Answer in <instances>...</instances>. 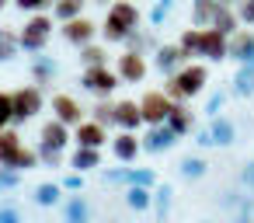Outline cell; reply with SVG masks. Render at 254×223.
<instances>
[{
	"instance_id": "obj_1",
	"label": "cell",
	"mask_w": 254,
	"mask_h": 223,
	"mask_svg": "<svg viewBox=\"0 0 254 223\" xmlns=\"http://www.w3.org/2000/svg\"><path fill=\"white\" fill-rule=\"evenodd\" d=\"M139 28V7L132 0H115L105 14V42H126L132 32Z\"/></svg>"
},
{
	"instance_id": "obj_2",
	"label": "cell",
	"mask_w": 254,
	"mask_h": 223,
	"mask_svg": "<svg viewBox=\"0 0 254 223\" xmlns=\"http://www.w3.org/2000/svg\"><path fill=\"white\" fill-rule=\"evenodd\" d=\"M205 80H209V70L202 63H185L174 77H167V91L164 94L171 101H185V98H195L205 87Z\"/></svg>"
},
{
	"instance_id": "obj_3",
	"label": "cell",
	"mask_w": 254,
	"mask_h": 223,
	"mask_svg": "<svg viewBox=\"0 0 254 223\" xmlns=\"http://www.w3.org/2000/svg\"><path fill=\"white\" fill-rule=\"evenodd\" d=\"M49 32H53V18H49V14H32L28 25H25L21 35H18V42H21V49H28V53H42L46 42H49Z\"/></svg>"
},
{
	"instance_id": "obj_4",
	"label": "cell",
	"mask_w": 254,
	"mask_h": 223,
	"mask_svg": "<svg viewBox=\"0 0 254 223\" xmlns=\"http://www.w3.org/2000/svg\"><path fill=\"white\" fill-rule=\"evenodd\" d=\"M80 84H84V91H91V94H98V98H108V94L122 84V77H119L115 70H108V67H91V70L80 74Z\"/></svg>"
},
{
	"instance_id": "obj_5",
	"label": "cell",
	"mask_w": 254,
	"mask_h": 223,
	"mask_svg": "<svg viewBox=\"0 0 254 223\" xmlns=\"http://www.w3.org/2000/svg\"><path fill=\"white\" fill-rule=\"evenodd\" d=\"M139 108H143V122L146 126H164L167 115H171V108H174V101L164 91H146L139 98Z\"/></svg>"
},
{
	"instance_id": "obj_6",
	"label": "cell",
	"mask_w": 254,
	"mask_h": 223,
	"mask_svg": "<svg viewBox=\"0 0 254 223\" xmlns=\"http://www.w3.org/2000/svg\"><path fill=\"white\" fill-rule=\"evenodd\" d=\"M11 101H14V122H28L35 112H42V87H21V91H14L11 94Z\"/></svg>"
},
{
	"instance_id": "obj_7",
	"label": "cell",
	"mask_w": 254,
	"mask_h": 223,
	"mask_svg": "<svg viewBox=\"0 0 254 223\" xmlns=\"http://www.w3.org/2000/svg\"><path fill=\"white\" fill-rule=\"evenodd\" d=\"M185 63H188V56H185V49H181L178 42H174V46H160L157 56H153V67H157V74H164V77H174Z\"/></svg>"
},
{
	"instance_id": "obj_8",
	"label": "cell",
	"mask_w": 254,
	"mask_h": 223,
	"mask_svg": "<svg viewBox=\"0 0 254 223\" xmlns=\"http://www.w3.org/2000/svg\"><path fill=\"white\" fill-rule=\"evenodd\" d=\"M94 35H98V25H94V21H87V18H73V21H66V25H63V39H66L70 46H77V49L91 46V42H94Z\"/></svg>"
},
{
	"instance_id": "obj_9",
	"label": "cell",
	"mask_w": 254,
	"mask_h": 223,
	"mask_svg": "<svg viewBox=\"0 0 254 223\" xmlns=\"http://www.w3.org/2000/svg\"><path fill=\"white\" fill-rule=\"evenodd\" d=\"M198 56H205V60H212V63L226 60V56H230V35L216 32V28H202V53H198Z\"/></svg>"
},
{
	"instance_id": "obj_10",
	"label": "cell",
	"mask_w": 254,
	"mask_h": 223,
	"mask_svg": "<svg viewBox=\"0 0 254 223\" xmlns=\"http://www.w3.org/2000/svg\"><path fill=\"white\" fill-rule=\"evenodd\" d=\"M178 140H181V136H178L167 122H164V126H150V133L143 136V150H146V153H164V150H171Z\"/></svg>"
},
{
	"instance_id": "obj_11",
	"label": "cell",
	"mask_w": 254,
	"mask_h": 223,
	"mask_svg": "<svg viewBox=\"0 0 254 223\" xmlns=\"http://www.w3.org/2000/svg\"><path fill=\"white\" fill-rule=\"evenodd\" d=\"M230 56L240 63V67H254V32L240 28L230 35Z\"/></svg>"
},
{
	"instance_id": "obj_12",
	"label": "cell",
	"mask_w": 254,
	"mask_h": 223,
	"mask_svg": "<svg viewBox=\"0 0 254 223\" xmlns=\"http://www.w3.org/2000/svg\"><path fill=\"white\" fill-rule=\"evenodd\" d=\"M115 126H122V133H136L139 126H143V108H139V101H119L115 105Z\"/></svg>"
},
{
	"instance_id": "obj_13",
	"label": "cell",
	"mask_w": 254,
	"mask_h": 223,
	"mask_svg": "<svg viewBox=\"0 0 254 223\" xmlns=\"http://www.w3.org/2000/svg\"><path fill=\"white\" fill-rule=\"evenodd\" d=\"M66 143H70V126H63L60 119H49L46 126H42V140H39V147H49V150H66Z\"/></svg>"
},
{
	"instance_id": "obj_14",
	"label": "cell",
	"mask_w": 254,
	"mask_h": 223,
	"mask_svg": "<svg viewBox=\"0 0 254 223\" xmlns=\"http://www.w3.org/2000/svg\"><path fill=\"white\" fill-rule=\"evenodd\" d=\"M139 150H143V140H139L136 133H119V136L112 140V153H115L122 164H132V160L139 157Z\"/></svg>"
},
{
	"instance_id": "obj_15",
	"label": "cell",
	"mask_w": 254,
	"mask_h": 223,
	"mask_svg": "<svg viewBox=\"0 0 254 223\" xmlns=\"http://www.w3.org/2000/svg\"><path fill=\"white\" fill-rule=\"evenodd\" d=\"M63 223H91V202L80 192L63 199Z\"/></svg>"
},
{
	"instance_id": "obj_16",
	"label": "cell",
	"mask_w": 254,
	"mask_h": 223,
	"mask_svg": "<svg viewBox=\"0 0 254 223\" xmlns=\"http://www.w3.org/2000/svg\"><path fill=\"white\" fill-rule=\"evenodd\" d=\"M119 77L129 80V84H139V80L146 77V60H143V53H126V56H119Z\"/></svg>"
},
{
	"instance_id": "obj_17",
	"label": "cell",
	"mask_w": 254,
	"mask_h": 223,
	"mask_svg": "<svg viewBox=\"0 0 254 223\" xmlns=\"http://www.w3.org/2000/svg\"><path fill=\"white\" fill-rule=\"evenodd\" d=\"M105 140H108V133H105V126H98L94 119H91V122H80V126H77V147H91V150H101V147H105Z\"/></svg>"
},
{
	"instance_id": "obj_18",
	"label": "cell",
	"mask_w": 254,
	"mask_h": 223,
	"mask_svg": "<svg viewBox=\"0 0 254 223\" xmlns=\"http://www.w3.org/2000/svg\"><path fill=\"white\" fill-rule=\"evenodd\" d=\"M53 112L63 126H80V105L70 98V94H56L53 98Z\"/></svg>"
},
{
	"instance_id": "obj_19",
	"label": "cell",
	"mask_w": 254,
	"mask_h": 223,
	"mask_svg": "<svg viewBox=\"0 0 254 223\" xmlns=\"http://www.w3.org/2000/svg\"><path fill=\"white\" fill-rule=\"evenodd\" d=\"M209 133H212V143H216V147H233V140H237V126H233L226 115L209 119Z\"/></svg>"
},
{
	"instance_id": "obj_20",
	"label": "cell",
	"mask_w": 254,
	"mask_h": 223,
	"mask_svg": "<svg viewBox=\"0 0 254 223\" xmlns=\"http://www.w3.org/2000/svg\"><path fill=\"white\" fill-rule=\"evenodd\" d=\"M237 11L230 7V4H223V0H219V7H216V14H212V25L209 28H216V32H223V35H233V32H240L237 28Z\"/></svg>"
},
{
	"instance_id": "obj_21",
	"label": "cell",
	"mask_w": 254,
	"mask_h": 223,
	"mask_svg": "<svg viewBox=\"0 0 254 223\" xmlns=\"http://www.w3.org/2000/svg\"><path fill=\"white\" fill-rule=\"evenodd\" d=\"M56 60L53 56H46V53H35L32 56V77H35V84H49L53 77H56Z\"/></svg>"
},
{
	"instance_id": "obj_22",
	"label": "cell",
	"mask_w": 254,
	"mask_h": 223,
	"mask_svg": "<svg viewBox=\"0 0 254 223\" xmlns=\"http://www.w3.org/2000/svg\"><path fill=\"white\" fill-rule=\"evenodd\" d=\"M205 171H209V160L198 157V153L181 157V164H178V174H181L185 181H198V178H205Z\"/></svg>"
},
{
	"instance_id": "obj_23",
	"label": "cell",
	"mask_w": 254,
	"mask_h": 223,
	"mask_svg": "<svg viewBox=\"0 0 254 223\" xmlns=\"http://www.w3.org/2000/svg\"><path fill=\"white\" fill-rule=\"evenodd\" d=\"M63 192H66L63 185H56V181H42V185L35 188L32 202L42 206V209H46V206H60V202H63Z\"/></svg>"
},
{
	"instance_id": "obj_24",
	"label": "cell",
	"mask_w": 254,
	"mask_h": 223,
	"mask_svg": "<svg viewBox=\"0 0 254 223\" xmlns=\"http://www.w3.org/2000/svg\"><path fill=\"white\" fill-rule=\"evenodd\" d=\"M167 126H171L178 136H188V133L195 129V119H191V112H188L185 105L174 101V108H171V115H167Z\"/></svg>"
},
{
	"instance_id": "obj_25",
	"label": "cell",
	"mask_w": 254,
	"mask_h": 223,
	"mask_svg": "<svg viewBox=\"0 0 254 223\" xmlns=\"http://www.w3.org/2000/svg\"><path fill=\"white\" fill-rule=\"evenodd\" d=\"M70 167L73 171H91V167H101V150H91V147H77L73 157H70Z\"/></svg>"
},
{
	"instance_id": "obj_26",
	"label": "cell",
	"mask_w": 254,
	"mask_h": 223,
	"mask_svg": "<svg viewBox=\"0 0 254 223\" xmlns=\"http://www.w3.org/2000/svg\"><path fill=\"white\" fill-rule=\"evenodd\" d=\"M219 206H223V209H233V213H251V216H254V199H251V195H244V192H237V188L223 192Z\"/></svg>"
},
{
	"instance_id": "obj_27",
	"label": "cell",
	"mask_w": 254,
	"mask_h": 223,
	"mask_svg": "<svg viewBox=\"0 0 254 223\" xmlns=\"http://www.w3.org/2000/svg\"><path fill=\"white\" fill-rule=\"evenodd\" d=\"M18 153H21V140L4 129V133H0V167H11Z\"/></svg>"
},
{
	"instance_id": "obj_28",
	"label": "cell",
	"mask_w": 254,
	"mask_h": 223,
	"mask_svg": "<svg viewBox=\"0 0 254 223\" xmlns=\"http://www.w3.org/2000/svg\"><path fill=\"white\" fill-rule=\"evenodd\" d=\"M126 206H129L132 213L153 209V188H126Z\"/></svg>"
},
{
	"instance_id": "obj_29",
	"label": "cell",
	"mask_w": 254,
	"mask_h": 223,
	"mask_svg": "<svg viewBox=\"0 0 254 223\" xmlns=\"http://www.w3.org/2000/svg\"><path fill=\"white\" fill-rule=\"evenodd\" d=\"M216 7H219V0H195V7H191V25H195V28H209Z\"/></svg>"
},
{
	"instance_id": "obj_30",
	"label": "cell",
	"mask_w": 254,
	"mask_h": 223,
	"mask_svg": "<svg viewBox=\"0 0 254 223\" xmlns=\"http://www.w3.org/2000/svg\"><path fill=\"white\" fill-rule=\"evenodd\" d=\"M171 202H174V188H171V185H160V188L153 192V213H157L160 223L171 216Z\"/></svg>"
},
{
	"instance_id": "obj_31",
	"label": "cell",
	"mask_w": 254,
	"mask_h": 223,
	"mask_svg": "<svg viewBox=\"0 0 254 223\" xmlns=\"http://www.w3.org/2000/svg\"><path fill=\"white\" fill-rule=\"evenodd\" d=\"M84 4L87 0H56L53 4V14L66 25V21H73V18H80V11H84Z\"/></svg>"
},
{
	"instance_id": "obj_32",
	"label": "cell",
	"mask_w": 254,
	"mask_h": 223,
	"mask_svg": "<svg viewBox=\"0 0 254 223\" xmlns=\"http://www.w3.org/2000/svg\"><path fill=\"white\" fill-rule=\"evenodd\" d=\"M157 185V174L150 167H129L126 174V188H153Z\"/></svg>"
},
{
	"instance_id": "obj_33",
	"label": "cell",
	"mask_w": 254,
	"mask_h": 223,
	"mask_svg": "<svg viewBox=\"0 0 254 223\" xmlns=\"http://www.w3.org/2000/svg\"><path fill=\"white\" fill-rule=\"evenodd\" d=\"M233 94H240V98L254 94V67H240L233 74Z\"/></svg>"
},
{
	"instance_id": "obj_34",
	"label": "cell",
	"mask_w": 254,
	"mask_h": 223,
	"mask_svg": "<svg viewBox=\"0 0 254 223\" xmlns=\"http://www.w3.org/2000/svg\"><path fill=\"white\" fill-rule=\"evenodd\" d=\"M178 46L185 49V56L202 53V28H185V32H181V39H178Z\"/></svg>"
},
{
	"instance_id": "obj_35",
	"label": "cell",
	"mask_w": 254,
	"mask_h": 223,
	"mask_svg": "<svg viewBox=\"0 0 254 223\" xmlns=\"http://www.w3.org/2000/svg\"><path fill=\"white\" fill-rule=\"evenodd\" d=\"M18 49H21L18 35H14V32H7V28H0V63H7Z\"/></svg>"
},
{
	"instance_id": "obj_36",
	"label": "cell",
	"mask_w": 254,
	"mask_h": 223,
	"mask_svg": "<svg viewBox=\"0 0 254 223\" xmlns=\"http://www.w3.org/2000/svg\"><path fill=\"white\" fill-rule=\"evenodd\" d=\"M80 63H84V70H91V67H105V49L101 46H84L80 49Z\"/></svg>"
},
{
	"instance_id": "obj_37",
	"label": "cell",
	"mask_w": 254,
	"mask_h": 223,
	"mask_svg": "<svg viewBox=\"0 0 254 223\" xmlns=\"http://www.w3.org/2000/svg\"><path fill=\"white\" fill-rule=\"evenodd\" d=\"M171 11H174V0H157V4L150 7V25L160 28V25L171 18Z\"/></svg>"
},
{
	"instance_id": "obj_38",
	"label": "cell",
	"mask_w": 254,
	"mask_h": 223,
	"mask_svg": "<svg viewBox=\"0 0 254 223\" xmlns=\"http://www.w3.org/2000/svg\"><path fill=\"white\" fill-rule=\"evenodd\" d=\"M39 164V150H28V147H21V153L14 157V171H28V167H35Z\"/></svg>"
},
{
	"instance_id": "obj_39",
	"label": "cell",
	"mask_w": 254,
	"mask_h": 223,
	"mask_svg": "<svg viewBox=\"0 0 254 223\" xmlns=\"http://www.w3.org/2000/svg\"><path fill=\"white\" fill-rule=\"evenodd\" d=\"M21 185V171L14 167H0V192H14Z\"/></svg>"
},
{
	"instance_id": "obj_40",
	"label": "cell",
	"mask_w": 254,
	"mask_h": 223,
	"mask_svg": "<svg viewBox=\"0 0 254 223\" xmlns=\"http://www.w3.org/2000/svg\"><path fill=\"white\" fill-rule=\"evenodd\" d=\"M7 122H14V101H11V94L0 91V133L7 129Z\"/></svg>"
},
{
	"instance_id": "obj_41",
	"label": "cell",
	"mask_w": 254,
	"mask_h": 223,
	"mask_svg": "<svg viewBox=\"0 0 254 223\" xmlns=\"http://www.w3.org/2000/svg\"><path fill=\"white\" fill-rule=\"evenodd\" d=\"M94 122H98V126H105V129H108V126H115V105L101 101V105L94 108Z\"/></svg>"
},
{
	"instance_id": "obj_42",
	"label": "cell",
	"mask_w": 254,
	"mask_h": 223,
	"mask_svg": "<svg viewBox=\"0 0 254 223\" xmlns=\"http://www.w3.org/2000/svg\"><path fill=\"white\" fill-rule=\"evenodd\" d=\"M21 11H35V14H46V7H53L56 0H14Z\"/></svg>"
},
{
	"instance_id": "obj_43",
	"label": "cell",
	"mask_w": 254,
	"mask_h": 223,
	"mask_svg": "<svg viewBox=\"0 0 254 223\" xmlns=\"http://www.w3.org/2000/svg\"><path fill=\"white\" fill-rule=\"evenodd\" d=\"M146 42H150V35H146V32H139V28H136V32H132V35L126 39L129 53H143V49H146Z\"/></svg>"
},
{
	"instance_id": "obj_44",
	"label": "cell",
	"mask_w": 254,
	"mask_h": 223,
	"mask_svg": "<svg viewBox=\"0 0 254 223\" xmlns=\"http://www.w3.org/2000/svg\"><path fill=\"white\" fill-rule=\"evenodd\" d=\"M223 105H226V94H223V91H216V94L205 101V112H209V119H216V115L223 112Z\"/></svg>"
},
{
	"instance_id": "obj_45",
	"label": "cell",
	"mask_w": 254,
	"mask_h": 223,
	"mask_svg": "<svg viewBox=\"0 0 254 223\" xmlns=\"http://www.w3.org/2000/svg\"><path fill=\"white\" fill-rule=\"evenodd\" d=\"M237 18L244 25H254V0H240V4H237Z\"/></svg>"
},
{
	"instance_id": "obj_46",
	"label": "cell",
	"mask_w": 254,
	"mask_h": 223,
	"mask_svg": "<svg viewBox=\"0 0 254 223\" xmlns=\"http://www.w3.org/2000/svg\"><path fill=\"white\" fill-rule=\"evenodd\" d=\"M39 160H46L49 167H60L63 164V153L60 150H49V147H39Z\"/></svg>"
},
{
	"instance_id": "obj_47",
	"label": "cell",
	"mask_w": 254,
	"mask_h": 223,
	"mask_svg": "<svg viewBox=\"0 0 254 223\" xmlns=\"http://www.w3.org/2000/svg\"><path fill=\"white\" fill-rule=\"evenodd\" d=\"M60 185H63L66 192H80V188H84V174H80V171H70V174H66Z\"/></svg>"
},
{
	"instance_id": "obj_48",
	"label": "cell",
	"mask_w": 254,
	"mask_h": 223,
	"mask_svg": "<svg viewBox=\"0 0 254 223\" xmlns=\"http://www.w3.org/2000/svg\"><path fill=\"white\" fill-rule=\"evenodd\" d=\"M126 174H129V167H112V171H105V181L108 185H126Z\"/></svg>"
},
{
	"instance_id": "obj_49",
	"label": "cell",
	"mask_w": 254,
	"mask_h": 223,
	"mask_svg": "<svg viewBox=\"0 0 254 223\" xmlns=\"http://www.w3.org/2000/svg\"><path fill=\"white\" fill-rule=\"evenodd\" d=\"M240 185H244L247 192H254V160L244 164V171H240Z\"/></svg>"
},
{
	"instance_id": "obj_50",
	"label": "cell",
	"mask_w": 254,
	"mask_h": 223,
	"mask_svg": "<svg viewBox=\"0 0 254 223\" xmlns=\"http://www.w3.org/2000/svg\"><path fill=\"white\" fill-rule=\"evenodd\" d=\"M0 223H21V213L14 206H0Z\"/></svg>"
},
{
	"instance_id": "obj_51",
	"label": "cell",
	"mask_w": 254,
	"mask_h": 223,
	"mask_svg": "<svg viewBox=\"0 0 254 223\" xmlns=\"http://www.w3.org/2000/svg\"><path fill=\"white\" fill-rule=\"evenodd\" d=\"M195 143H198V147H216V143H212V133H209V126L195 133Z\"/></svg>"
},
{
	"instance_id": "obj_52",
	"label": "cell",
	"mask_w": 254,
	"mask_h": 223,
	"mask_svg": "<svg viewBox=\"0 0 254 223\" xmlns=\"http://www.w3.org/2000/svg\"><path fill=\"white\" fill-rule=\"evenodd\" d=\"M230 223H254V216H251V213H237Z\"/></svg>"
},
{
	"instance_id": "obj_53",
	"label": "cell",
	"mask_w": 254,
	"mask_h": 223,
	"mask_svg": "<svg viewBox=\"0 0 254 223\" xmlns=\"http://www.w3.org/2000/svg\"><path fill=\"white\" fill-rule=\"evenodd\" d=\"M223 4H240V0H223Z\"/></svg>"
},
{
	"instance_id": "obj_54",
	"label": "cell",
	"mask_w": 254,
	"mask_h": 223,
	"mask_svg": "<svg viewBox=\"0 0 254 223\" xmlns=\"http://www.w3.org/2000/svg\"><path fill=\"white\" fill-rule=\"evenodd\" d=\"M198 223H216V220H198Z\"/></svg>"
},
{
	"instance_id": "obj_55",
	"label": "cell",
	"mask_w": 254,
	"mask_h": 223,
	"mask_svg": "<svg viewBox=\"0 0 254 223\" xmlns=\"http://www.w3.org/2000/svg\"><path fill=\"white\" fill-rule=\"evenodd\" d=\"M4 4H7V0H0V7H4Z\"/></svg>"
},
{
	"instance_id": "obj_56",
	"label": "cell",
	"mask_w": 254,
	"mask_h": 223,
	"mask_svg": "<svg viewBox=\"0 0 254 223\" xmlns=\"http://www.w3.org/2000/svg\"><path fill=\"white\" fill-rule=\"evenodd\" d=\"M108 223H119V220H108Z\"/></svg>"
}]
</instances>
